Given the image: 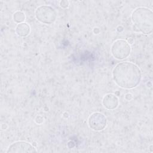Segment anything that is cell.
<instances>
[{"mask_svg": "<svg viewBox=\"0 0 153 153\" xmlns=\"http://www.w3.org/2000/svg\"><path fill=\"white\" fill-rule=\"evenodd\" d=\"M131 22L137 31L148 35L153 29V12L144 7H139L133 10L131 15Z\"/></svg>", "mask_w": 153, "mask_h": 153, "instance_id": "7a4b0ae2", "label": "cell"}, {"mask_svg": "<svg viewBox=\"0 0 153 153\" xmlns=\"http://www.w3.org/2000/svg\"><path fill=\"white\" fill-rule=\"evenodd\" d=\"M111 52L115 59L123 60L129 56L131 53V47L127 41L117 39L112 43Z\"/></svg>", "mask_w": 153, "mask_h": 153, "instance_id": "277c9868", "label": "cell"}, {"mask_svg": "<svg viewBox=\"0 0 153 153\" xmlns=\"http://www.w3.org/2000/svg\"><path fill=\"white\" fill-rule=\"evenodd\" d=\"M13 20L17 23H21L25 20V14L20 11H17L13 14Z\"/></svg>", "mask_w": 153, "mask_h": 153, "instance_id": "9c48e42d", "label": "cell"}, {"mask_svg": "<svg viewBox=\"0 0 153 153\" xmlns=\"http://www.w3.org/2000/svg\"><path fill=\"white\" fill-rule=\"evenodd\" d=\"M59 5L63 8H66L69 6V2L68 1H60Z\"/></svg>", "mask_w": 153, "mask_h": 153, "instance_id": "30bf717a", "label": "cell"}, {"mask_svg": "<svg viewBox=\"0 0 153 153\" xmlns=\"http://www.w3.org/2000/svg\"><path fill=\"white\" fill-rule=\"evenodd\" d=\"M35 14L36 19L44 24H51L54 23L57 16L56 10L53 7L47 5L38 7Z\"/></svg>", "mask_w": 153, "mask_h": 153, "instance_id": "3957f363", "label": "cell"}, {"mask_svg": "<svg viewBox=\"0 0 153 153\" xmlns=\"http://www.w3.org/2000/svg\"><path fill=\"white\" fill-rule=\"evenodd\" d=\"M102 104L104 108L108 110L115 109L118 107L119 104L118 98L112 93H108L103 97Z\"/></svg>", "mask_w": 153, "mask_h": 153, "instance_id": "52a82bcc", "label": "cell"}, {"mask_svg": "<svg viewBox=\"0 0 153 153\" xmlns=\"http://www.w3.org/2000/svg\"><path fill=\"white\" fill-rule=\"evenodd\" d=\"M7 153H25L36 152V148L29 142L19 140L11 143L8 148Z\"/></svg>", "mask_w": 153, "mask_h": 153, "instance_id": "8992f818", "label": "cell"}, {"mask_svg": "<svg viewBox=\"0 0 153 153\" xmlns=\"http://www.w3.org/2000/svg\"><path fill=\"white\" fill-rule=\"evenodd\" d=\"M106 117L99 112L92 113L88 119V126L94 131H99L103 130L106 127Z\"/></svg>", "mask_w": 153, "mask_h": 153, "instance_id": "5b68a950", "label": "cell"}, {"mask_svg": "<svg viewBox=\"0 0 153 153\" xmlns=\"http://www.w3.org/2000/svg\"><path fill=\"white\" fill-rule=\"evenodd\" d=\"M133 95L131 93H127L125 95V99H126V100H127L128 101L131 100L133 99Z\"/></svg>", "mask_w": 153, "mask_h": 153, "instance_id": "8fae6325", "label": "cell"}, {"mask_svg": "<svg viewBox=\"0 0 153 153\" xmlns=\"http://www.w3.org/2000/svg\"><path fill=\"white\" fill-rule=\"evenodd\" d=\"M30 32V27L26 23H21L17 25L16 27V33L21 37H25L27 36Z\"/></svg>", "mask_w": 153, "mask_h": 153, "instance_id": "ba28073f", "label": "cell"}, {"mask_svg": "<svg viewBox=\"0 0 153 153\" xmlns=\"http://www.w3.org/2000/svg\"><path fill=\"white\" fill-rule=\"evenodd\" d=\"M114 82L124 89L137 87L142 79V72L136 64L130 62H122L116 65L112 71Z\"/></svg>", "mask_w": 153, "mask_h": 153, "instance_id": "6da1fadb", "label": "cell"}]
</instances>
